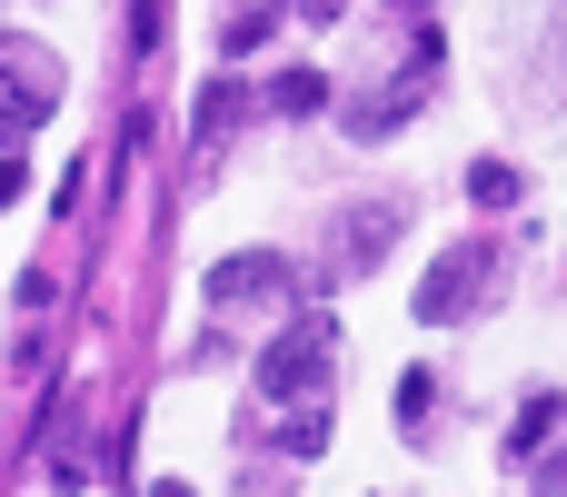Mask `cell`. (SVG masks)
<instances>
[{
  "label": "cell",
  "instance_id": "3",
  "mask_svg": "<svg viewBox=\"0 0 567 497\" xmlns=\"http://www.w3.org/2000/svg\"><path fill=\"white\" fill-rule=\"evenodd\" d=\"M538 488H548V497H567V458H558V468H548V478H538Z\"/></svg>",
  "mask_w": 567,
  "mask_h": 497
},
{
  "label": "cell",
  "instance_id": "2",
  "mask_svg": "<svg viewBox=\"0 0 567 497\" xmlns=\"http://www.w3.org/2000/svg\"><path fill=\"white\" fill-rule=\"evenodd\" d=\"M478 199H488V209H508V199H518V169H498V159H488V169H478Z\"/></svg>",
  "mask_w": 567,
  "mask_h": 497
},
{
  "label": "cell",
  "instance_id": "1",
  "mask_svg": "<svg viewBox=\"0 0 567 497\" xmlns=\"http://www.w3.org/2000/svg\"><path fill=\"white\" fill-rule=\"evenodd\" d=\"M498 269H508V259H498L488 239H478V249H449V259H439V279L419 289V319H458V309H488Z\"/></svg>",
  "mask_w": 567,
  "mask_h": 497
},
{
  "label": "cell",
  "instance_id": "4",
  "mask_svg": "<svg viewBox=\"0 0 567 497\" xmlns=\"http://www.w3.org/2000/svg\"><path fill=\"white\" fill-rule=\"evenodd\" d=\"M159 497H179V488H159Z\"/></svg>",
  "mask_w": 567,
  "mask_h": 497
}]
</instances>
